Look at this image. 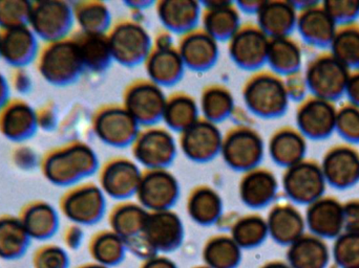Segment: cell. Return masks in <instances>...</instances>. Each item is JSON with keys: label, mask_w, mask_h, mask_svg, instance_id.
Returning a JSON list of instances; mask_svg holds the SVG:
<instances>
[{"label": "cell", "mask_w": 359, "mask_h": 268, "mask_svg": "<svg viewBox=\"0 0 359 268\" xmlns=\"http://www.w3.org/2000/svg\"><path fill=\"white\" fill-rule=\"evenodd\" d=\"M96 151L79 139L50 148L40 158L42 176L57 187H73L98 172Z\"/></svg>", "instance_id": "1"}, {"label": "cell", "mask_w": 359, "mask_h": 268, "mask_svg": "<svg viewBox=\"0 0 359 268\" xmlns=\"http://www.w3.org/2000/svg\"><path fill=\"white\" fill-rule=\"evenodd\" d=\"M35 66L40 77L55 87L73 85L86 71L72 35L58 41L41 43Z\"/></svg>", "instance_id": "2"}, {"label": "cell", "mask_w": 359, "mask_h": 268, "mask_svg": "<svg viewBox=\"0 0 359 268\" xmlns=\"http://www.w3.org/2000/svg\"><path fill=\"white\" fill-rule=\"evenodd\" d=\"M243 100L249 113L267 120L283 117L290 104L284 78L270 69L255 71L247 80Z\"/></svg>", "instance_id": "3"}, {"label": "cell", "mask_w": 359, "mask_h": 268, "mask_svg": "<svg viewBox=\"0 0 359 268\" xmlns=\"http://www.w3.org/2000/svg\"><path fill=\"white\" fill-rule=\"evenodd\" d=\"M350 71L329 50L316 52L304 69L310 94L335 103L345 96Z\"/></svg>", "instance_id": "4"}, {"label": "cell", "mask_w": 359, "mask_h": 268, "mask_svg": "<svg viewBox=\"0 0 359 268\" xmlns=\"http://www.w3.org/2000/svg\"><path fill=\"white\" fill-rule=\"evenodd\" d=\"M107 38L113 61L124 66L144 64L154 48V38L136 19H126L113 24Z\"/></svg>", "instance_id": "5"}, {"label": "cell", "mask_w": 359, "mask_h": 268, "mask_svg": "<svg viewBox=\"0 0 359 268\" xmlns=\"http://www.w3.org/2000/svg\"><path fill=\"white\" fill-rule=\"evenodd\" d=\"M263 136L250 125H238L224 134L221 156L232 170L245 173L261 166L265 157Z\"/></svg>", "instance_id": "6"}, {"label": "cell", "mask_w": 359, "mask_h": 268, "mask_svg": "<svg viewBox=\"0 0 359 268\" xmlns=\"http://www.w3.org/2000/svg\"><path fill=\"white\" fill-rule=\"evenodd\" d=\"M130 147L133 157L144 170L168 169L179 151L174 132L160 125L141 129Z\"/></svg>", "instance_id": "7"}, {"label": "cell", "mask_w": 359, "mask_h": 268, "mask_svg": "<svg viewBox=\"0 0 359 268\" xmlns=\"http://www.w3.org/2000/svg\"><path fill=\"white\" fill-rule=\"evenodd\" d=\"M29 27L41 43L69 37L75 27L73 4L63 0L32 1Z\"/></svg>", "instance_id": "8"}, {"label": "cell", "mask_w": 359, "mask_h": 268, "mask_svg": "<svg viewBox=\"0 0 359 268\" xmlns=\"http://www.w3.org/2000/svg\"><path fill=\"white\" fill-rule=\"evenodd\" d=\"M280 183L291 202L306 206L325 195L328 187L320 162L311 157L284 169Z\"/></svg>", "instance_id": "9"}, {"label": "cell", "mask_w": 359, "mask_h": 268, "mask_svg": "<svg viewBox=\"0 0 359 268\" xmlns=\"http://www.w3.org/2000/svg\"><path fill=\"white\" fill-rule=\"evenodd\" d=\"M166 101L163 87L149 79H141L128 86L122 105L141 127H149L162 122Z\"/></svg>", "instance_id": "10"}, {"label": "cell", "mask_w": 359, "mask_h": 268, "mask_svg": "<svg viewBox=\"0 0 359 268\" xmlns=\"http://www.w3.org/2000/svg\"><path fill=\"white\" fill-rule=\"evenodd\" d=\"M92 129L101 143L124 148L133 145L141 126L123 105H107L93 115Z\"/></svg>", "instance_id": "11"}, {"label": "cell", "mask_w": 359, "mask_h": 268, "mask_svg": "<svg viewBox=\"0 0 359 268\" xmlns=\"http://www.w3.org/2000/svg\"><path fill=\"white\" fill-rule=\"evenodd\" d=\"M337 103L309 94L297 104L295 127L306 139L324 141L335 134Z\"/></svg>", "instance_id": "12"}, {"label": "cell", "mask_w": 359, "mask_h": 268, "mask_svg": "<svg viewBox=\"0 0 359 268\" xmlns=\"http://www.w3.org/2000/svg\"><path fill=\"white\" fill-rule=\"evenodd\" d=\"M232 62L245 71H261L267 64L270 38L257 24H243L227 42Z\"/></svg>", "instance_id": "13"}, {"label": "cell", "mask_w": 359, "mask_h": 268, "mask_svg": "<svg viewBox=\"0 0 359 268\" xmlns=\"http://www.w3.org/2000/svg\"><path fill=\"white\" fill-rule=\"evenodd\" d=\"M297 6V29L305 43L320 50H328L337 24L331 18L323 1H293Z\"/></svg>", "instance_id": "14"}, {"label": "cell", "mask_w": 359, "mask_h": 268, "mask_svg": "<svg viewBox=\"0 0 359 268\" xmlns=\"http://www.w3.org/2000/svg\"><path fill=\"white\" fill-rule=\"evenodd\" d=\"M320 162L330 187L346 190L359 183V150L355 145L335 143L325 151Z\"/></svg>", "instance_id": "15"}, {"label": "cell", "mask_w": 359, "mask_h": 268, "mask_svg": "<svg viewBox=\"0 0 359 268\" xmlns=\"http://www.w3.org/2000/svg\"><path fill=\"white\" fill-rule=\"evenodd\" d=\"M224 134L217 124L201 118L180 134L179 150L194 162H208L221 155Z\"/></svg>", "instance_id": "16"}, {"label": "cell", "mask_w": 359, "mask_h": 268, "mask_svg": "<svg viewBox=\"0 0 359 268\" xmlns=\"http://www.w3.org/2000/svg\"><path fill=\"white\" fill-rule=\"evenodd\" d=\"M104 206V192L100 185L93 183H80L69 187L61 198V209L65 216L81 225L98 220Z\"/></svg>", "instance_id": "17"}, {"label": "cell", "mask_w": 359, "mask_h": 268, "mask_svg": "<svg viewBox=\"0 0 359 268\" xmlns=\"http://www.w3.org/2000/svg\"><path fill=\"white\" fill-rule=\"evenodd\" d=\"M142 175L134 158L114 157L99 169V185L104 194L123 199L137 194Z\"/></svg>", "instance_id": "18"}, {"label": "cell", "mask_w": 359, "mask_h": 268, "mask_svg": "<svg viewBox=\"0 0 359 268\" xmlns=\"http://www.w3.org/2000/svg\"><path fill=\"white\" fill-rule=\"evenodd\" d=\"M180 185L177 177L168 169L143 171L142 178L136 195L145 209L170 210L178 199Z\"/></svg>", "instance_id": "19"}, {"label": "cell", "mask_w": 359, "mask_h": 268, "mask_svg": "<svg viewBox=\"0 0 359 268\" xmlns=\"http://www.w3.org/2000/svg\"><path fill=\"white\" fill-rule=\"evenodd\" d=\"M36 108L22 98H11L0 108V135L8 141L25 143L38 132Z\"/></svg>", "instance_id": "20"}, {"label": "cell", "mask_w": 359, "mask_h": 268, "mask_svg": "<svg viewBox=\"0 0 359 268\" xmlns=\"http://www.w3.org/2000/svg\"><path fill=\"white\" fill-rule=\"evenodd\" d=\"M305 220L309 233L323 239H335L345 231L344 202L335 196L325 194L308 204Z\"/></svg>", "instance_id": "21"}, {"label": "cell", "mask_w": 359, "mask_h": 268, "mask_svg": "<svg viewBox=\"0 0 359 268\" xmlns=\"http://www.w3.org/2000/svg\"><path fill=\"white\" fill-rule=\"evenodd\" d=\"M40 40L31 27L0 29V60L11 69L35 64L39 52Z\"/></svg>", "instance_id": "22"}, {"label": "cell", "mask_w": 359, "mask_h": 268, "mask_svg": "<svg viewBox=\"0 0 359 268\" xmlns=\"http://www.w3.org/2000/svg\"><path fill=\"white\" fill-rule=\"evenodd\" d=\"M219 42L206 33L202 27L180 36L177 48L186 69L194 71H206L219 60Z\"/></svg>", "instance_id": "23"}, {"label": "cell", "mask_w": 359, "mask_h": 268, "mask_svg": "<svg viewBox=\"0 0 359 268\" xmlns=\"http://www.w3.org/2000/svg\"><path fill=\"white\" fill-rule=\"evenodd\" d=\"M202 4V29L217 42L229 41L242 27L241 12L236 2L205 1Z\"/></svg>", "instance_id": "24"}, {"label": "cell", "mask_w": 359, "mask_h": 268, "mask_svg": "<svg viewBox=\"0 0 359 268\" xmlns=\"http://www.w3.org/2000/svg\"><path fill=\"white\" fill-rule=\"evenodd\" d=\"M165 31L182 36L200 27L202 4L194 0H161L155 4Z\"/></svg>", "instance_id": "25"}, {"label": "cell", "mask_w": 359, "mask_h": 268, "mask_svg": "<svg viewBox=\"0 0 359 268\" xmlns=\"http://www.w3.org/2000/svg\"><path fill=\"white\" fill-rule=\"evenodd\" d=\"M297 10L294 2L288 0L263 1L257 13L255 24L270 39L292 36L297 29Z\"/></svg>", "instance_id": "26"}, {"label": "cell", "mask_w": 359, "mask_h": 268, "mask_svg": "<svg viewBox=\"0 0 359 268\" xmlns=\"http://www.w3.org/2000/svg\"><path fill=\"white\" fill-rule=\"evenodd\" d=\"M266 148L272 162L286 169L307 157L308 139L295 126L286 125L271 134Z\"/></svg>", "instance_id": "27"}, {"label": "cell", "mask_w": 359, "mask_h": 268, "mask_svg": "<svg viewBox=\"0 0 359 268\" xmlns=\"http://www.w3.org/2000/svg\"><path fill=\"white\" fill-rule=\"evenodd\" d=\"M238 190L241 198L247 206L262 208L276 199L280 181L270 169L259 166L243 173Z\"/></svg>", "instance_id": "28"}, {"label": "cell", "mask_w": 359, "mask_h": 268, "mask_svg": "<svg viewBox=\"0 0 359 268\" xmlns=\"http://www.w3.org/2000/svg\"><path fill=\"white\" fill-rule=\"evenodd\" d=\"M268 233L282 244H292L305 234V215L291 202H280L270 211Z\"/></svg>", "instance_id": "29"}, {"label": "cell", "mask_w": 359, "mask_h": 268, "mask_svg": "<svg viewBox=\"0 0 359 268\" xmlns=\"http://www.w3.org/2000/svg\"><path fill=\"white\" fill-rule=\"evenodd\" d=\"M147 79L161 87H168L181 81L186 67L177 46L170 48H153L144 62Z\"/></svg>", "instance_id": "30"}, {"label": "cell", "mask_w": 359, "mask_h": 268, "mask_svg": "<svg viewBox=\"0 0 359 268\" xmlns=\"http://www.w3.org/2000/svg\"><path fill=\"white\" fill-rule=\"evenodd\" d=\"M182 233L179 217L170 210H164L149 214L142 235L153 248H172L179 244Z\"/></svg>", "instance_id": "31"}, {"label": "cell", "mask_w": 359, "mask_h": 268, "mask_svg": "<svg viewBox=\"0 0 359 268\" xmlns=\"http://www.w3.org/2000/svg\"><path fill=\"white\" fill-rule=\"evenodd\" d=\"M304 50L302 44L292 36L270 39L267 64L270 71L285 77L302 71Z\"/></svg>", "instance_id": "32"}, {"label": "cell", "mask_w": 359, "mask_h": 268, "mask_svg": "<svg viewBox=\"0 0 359 268\" xmlns=\"http://www.w3.org/2000/svg\"><path fill=\"white\" fill-rule=\"evenodd\" d=\"M72 37L77 44L86 71L102 73L113 62L107 34H86L76 31Z\"/></svg>", "instance_id": "33"}, {"label": "cell", "mask_w": 359, "mask_h": 268, "mask_svg": "<svg viewBox=\"0 0 359 268\" xmlns=\"http://www.w3.org/2000/svg\"><path fill=\"white\" fill-rule=\"evenodd\" d=\"M288 259L292 268H325L330 259L326 239L305 233L290 244Z\"/></svg>", "instance_id": "34"}, {"label": "cell", "mask_w": 359, "mask_h": 268, "mask_svg": "<svg viewBox=\"0 0 359 268\" xmlns=\"http://www.w3.org/2000/svg\"><path fill=\"white\" fill-rule=\"evenodd\" d=\"M201 119L200 107L196 99L185 92L168 97L162 122L170 132H185Z\"/></svg>", "instance_id": "35"}, {"label": "cell", "mask_w": 359, "mask_h": 268, "mask_svg": "<svg viewBox=\"0 0 359 268\" xmlns=\"http://www.w3.org/2000/svg\"><path fill=\"white\" fill-rule=\"evenodd\" d=\"M78 31L86 34H107L113 27L111 13L107 3L97 0L72 2Z\"/></svg>", "instance_id": "36"}, {"label": "cell", "mask_w": 359, "mask_h": 268, "mask_svg": "<svg viewBox=\"0 0 359 268\" xmlns=\"http://www.w3.org/2000/svg\"><path fill=\"white\" fill-rule=\"evenodd\" d=\"M198 107L201 118L217 125L230 119L236 109L233 94L221 84H212L203 90Z\"/></svg>", "instance_id": "37"}, {"label": "cell", "mask_w": 359, "mask_h": 268, "mask_svg": "<svg viewBox=\"0 0 359 268\" xmlns=\"http://www.w3.org/2000/svg\"><path fill=\"white\" fill-rule=\"evenodd\" d=\"M19 220L29 237L46 238L55 233L58 227V216L48 202L38 200L29 202L21 213Z\"/></svg>", "instance_id": "38"}, {"label": "cell", "mask_w": 359, "mask_h": 268, "mask_svg": "<svg viewBox=\"0 0 359 268\" xmlns=\"http://www.w3.org/2000/svg\"><path fill=\"white\" fill-rule=\"evenodd\" d=\"M350 69L359 67V21L337 25L328 48Z\"/></svg>", "instance_id": "39"}, {"label": "cell", "mask_w": 359, "mask_h": 268, "mask_svg": "<svg viewBox=\"0 0 359 268\" xmlns=\"http://www.w3.org/2000/svg\"><path fill=\"white\" fill-rule=\"evenodd\" d=\"M190 216L202 225L215 223L222 212V199L211 188L202 185L192 192L188 202Z\"/></svg>", "instance_id": "40"}, {"label": "cell", "mask_w": 359, "mask_h": 268, "mask_svg": "<svg viewBox=\"0 0 359 268\" xmlns=\"http://www.w3.org/2000/svg\"><path fill=\"white\" fill-rule=\"evenodd\" d=\"M149 213L144 208L135 204L120 206L111 217L115 233L121 238H135L142 235Z\"/></svg>", "instance_id": "41"}, {"label": "cell", "mask_w": 359, "mask_h": 268, "mask_svg": "<svg viewBox=\"0 0 359 268\" xmlns=\"http://www.w3.org/2000/svg\"><path fill=\"white\" fill-rule=\"evenodd\" d=\"M27 232L19 218L0 217V255L12 256L25 248L27 242Z\"/></svg>", "instance_id": "42"}, {"label": "cell", "mask_w": 359, "mask_h": 268, "mask_svg": "<svg viewBox=\"0 0 359 268\" xmlns=\"http://www.w3.org/2000/svg\"><path fill=\"white\" fill-rule=\"evenodd\" d=\"M233 240L238 246H253L261 244L268 235L267 221L261 216L240 219L233 227Z\"/></svg>", "instance_id": "43"}, {"label": "cell", "mask_w": 359, "mask_h": 268, "mask_svg": "<svg viewBox=\"0 0 359 268\" xmlns=\"http://www.w3.org/2000/svg\"><path fill=\"white\" fill-rule=\"evenodd\" d=\"M335 132L345 143L359 145V106L349 101L337 105Z\"/></svg>", "instance_id": "44"}, {"label": "cell", "mask_w": 359, "mask_h": 268, "mask_svg": "<svg viewBox=\"0 0 359 268\" xmlns=\"http://www.w3.org/2000/svg\"><path fill=\"white\" fill-rule=\"evenodd\" d=\"M205 257L212 267L231 268L240 258V251L233 239L217 238L207 246Z\"/></svg>", "instance_id": "45"}, {"label": "cell", "mask_w": 359, "mask_h": 268, "mask_svg": "<svg viewBox=\"0 0 359 268\" xmlns=\"http://www.w3.org/2000/svg\"><path fill=\"white\" fill-rule=\"evenodd\" d=\"M31 10L32 1L0 0V29L27 27Z\"/></svg>", "instance_id": "46"}, {"label": "cell", "mask_w": 359, "mask_h": 268, "mask_svg": "<svg viewBox=\"0 0 359 268\" xmlns=\"http://www.w3.org/2000/svg\"><path fill=\"white\" fill-rule=\"evenodd\" d=\"M332 253L341 268H359V234L344 231L335 238Z\"/></svg>", "instance_id": "47"}, {"label": "cell", "mask_w": 359, "mask_h": 268, "mask_svg": "<svg viewBox=\"0 0 359 268\" xmlns=\"http://www.w3.org/2000/svg\"><path fill=\"white\" fill-rule=\"evenodd\" d=\"M323 6L337 25L358 21L359 0H326Z\"/></svg>", "instance_id": "48"}, {"label": "cell", "mask_w": 359, "mask_h": 268, "mask_svg": "<svg viewBox=\"0 0 359 268\" xmlns=\"http://www.w3.org/2000/svg\"><path fill=\"white\" fill-rule=\"evenodd\" d=\"M94 250L97 258L102 262H116L121 257L123 251L122 238L116 233L103 234L97 238Z\"/></svg>", "instance_id": "49"}, {"label": "cell", "mask_w": 359, "mask_h": 268, "mask_svg": "<svg viewBox=\"0 0 359 268\" xmlns=\"http://www.w3.org/2000/svg\"><path fill=\"white\" fill-rule=\"evenodd\" d=\"M41 155L31 146L17 143L11 151V162L17 170L32 172L39 169Z\"/></svg>", "instance_id": "50"}, {"label": "cell", "mask_w": 359, "mask_h": 268, "mask_svg": "<svg viewBox=\"0 0 359 268\" xmlns=\"http://www.w3.org/2000/svg\"><path fill=\"white\" fill-rule=\"evenodd\" d=\"M284 83L290 102H295L299 104L302 101L305 100L310 94L308 87L307 80H306L304 69L295 71L290 75L285 76Z\"/></svg>", "instance_id": "51"}, {"label": "cell", "mask_w": 359, "mask_h": 268, "mask_svg": "<svg viewBox=\"0 0 359 268\" xmlns=\"http://www.w3.org/2000/svg\"><path fill=\"white\" fill-rule=\"evenodd\" d=\"M38 129L53 132L59 128V107L54 100H48L36 108Z\"/></svg>", "instance_id": "52"}, {"label": "cell", "mask_w": 359, "mask_h": 268, "mask_svg": "<svg viewBox=\"0 0 359 268\" xmlns=\"http://www.w3.org/2000/svg\"><path fill=\"white\" fill-rule=\"evenodd\" d=\"M11 90H14L19 96H29L34 90V80L29 69L25 67L11 69L8 76Z\"/></svg>", "instance_id": "53"}, {"label": "cell", "mask_w": 359, "mask_h": 268, "mask_svg": "<svg viewBox=\"0 0 359 268\" xmlns=\"http://www.w3.org/2000/svg\"><path fill=\"white\" fill-rule=\"evenodd\" d=\"M345 231L359 234V198H352L344 202Z\"/></svg>", "instance_id": "54"}, {"label": "cell", "mask_w": 359, "mask_h": 268, "mask_svg": "<svg viewBox=\"0 0 359 268\" xmlns=\"http://www.w3.org/2000/svg\"><path fill=\"white\" fill-rule=\"evenodd\" d=\"M345 97L352 104L359 106V69H351L347 85H346Z\"/></svg>", "instance_id": "55"}, {"label": "cell", "mask_w": 359, "mask_h": 268, "mask_svg": "<svg viewBox=\"0 0 359 268\" xmlns=\"http://www.w3.org/2000/svg\"><path fill=\"white\" fill-rule=\"evenodd\" d=\"M11 99V87L8 78L0 71V108Z\"/></svg>", "instance_id": "56"}, {"label": "cell", "mask_w": 359, "mask_h": 268, "mask_svg": "<svg viewBox=\"0 0 359 268\" xmlns=\"http://www.w3.org/2000/svg\"><path fill=\"white\" fill-rule=\"evenodd\" d=\"M263 1H238L236 2L238 10L241 13H247V14H255L259 12Z\"/></svg>", "instance_id": "57"}, {"label": "cell", "mask_w": 359, "mask_h": 268, "mask_svg": "<svg viewBox=\"0 0 359 268\" xmlns=\"http://www.w3.org/2000/svg\"><path fill=\"white\" fill-rule=\"evenodd\" d=\"M126 4H128L130 8H132V10L138 12V10H144V8H147L149 6H153V4L155 3L151 1H130L126 2Z\"/></svg>", "instance_id": "58"}, {"label": "cell", "mask_w": 359, "mask_h": 268, "mask_svg": "<svg viewBox=\"0 0 359 268\" xmlns=\"http://www.w3.org/2000/svg\"><path fill=\"white\" fill-rule=\"evenodd\" d=\"M145 268H175L174 265L168 260L158 259V260L151 261Z\"/></svg>", "instance_id": "59"}, {"label": "cell", "mask_w": 359, "mask_h": 268, "mask_svg": "<svg viewBox=\"0 0 359 268\" xmlns=\"http://www.w3.org/2000/svg\"><path fill=\"white\" fill-rule=\"evenodd\" d=\"M266 268H292L291 267H287L285 265H280V263H276V265H270V267Z\"/></svg>", "instance_id": "60"}, {"label": "cell", "mask_w": 359, "mask_h": 268, "mask_svg": "<svg viewBox=\"0 0 359 268\" xmlns=\"http://www.w3.org/2000/svg\"><path fill=\"white\" fill-rule=\"evenodd\" d=\"M94 268H101V267H94Z\"/></svg>", "instance_id": "61"}, {"label": "cell", "mask_w": 359, "mask_h": 268, "mask_svg": "<svg viewBox=\"0 0 359 268\" xmlns=\"http://www.w3.org/2000/svg\"><path fill=\"white\" fill-rule=\"evenodd\" d=\"M358 69H359V67H358Z\"/></svg>", "instance_id": "62"}]
</instances>
